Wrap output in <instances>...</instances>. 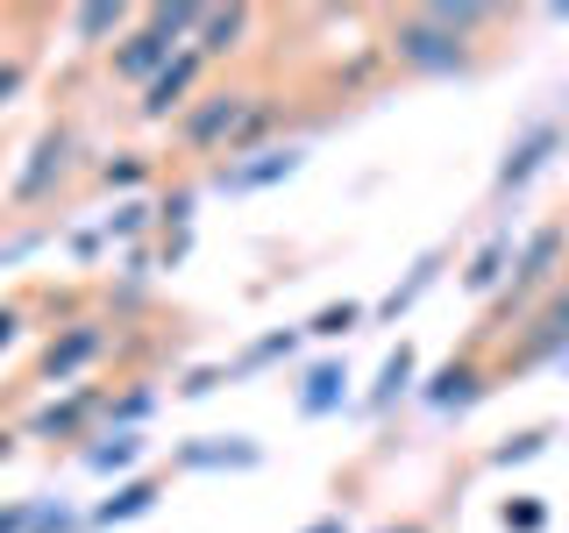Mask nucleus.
<instances>
[{"label":"nucleus","mask_w":569,"mask_h":533,"mask_svg":"<svg viewBox=\"0 0 569 533\" xmlns=\"http://www.w3.org/2000/svg\"><path fill=\"white\" fill-rule=\"evenodd\" d=\"M157 491H164V476H136V484H121L114 497H107V505L93 512L100 526H121V520H142V512L157 505Z\"/></svg>","instance_id":"15"},{"label":"nucleus","mask_w":569,"mask_h":533,"mask_svg":"<svg viewBox=\"0 0 569 533\" xmlns=\"http://www.w3.org/2000/svg\"><path fill=\"white\" fill-rule=\"evenodd\" d=\"M14 334H22V306H0V349H8Z\"/></svg>","instance_id":"28"},{"label":"nucleus","mask_w":569,"mask_h":533,"mask_svg":"<svg viewBox=\"0 0 569 533\" xmlns=\"http://www.w3.org/2000/svg\"><path fill=\"white\" fill-rule=\"evenodd\" d=\"M342 384H349V370H342V363H313V370H307V384H299V413H307V420L335 413V405H342Z\"/></svg>","instance_id":"13"},{"label":"nucleus","mask_w":569,"mask_h":533,"mask_svg":"<svg viewBox=\"0 0 569 533\" xmlns=\"http://www.w3.org/2000/svg\"><path fill=\"white\" fill-rule=\"evenodd\" d=\"M435 271H441V257H427V263H420V271H413V278H406V284H399V292H391V299H385V313H399V306H413V299L427 292V284H435Z\"/></svg>","instance_id":"23"},{"label":"nucleus","mask_w":569,"mask_h":533,"mask_svg":"<svg viewBox=\"0 0 569 533\" xmlns=\"http://www.w3.org/2000/svg\"><path fill=\"white\" fill-rule=\"evenodd\" d=\"M249 29H257V8H207V14H200V36H192V50H200L207 64L242 58V50H249Z\"/></svg>","instance_id":"10"},{"label":"nucleus","mask_w":569,"mask_h":533,"mask_svg":"<svg viewBox=\"0 0 569 533\" xmlns=\"http://www.w3.org/2000/svg\"><path fill=\"white\" fill-rule=\"evenodd\" d=\"M22 86H29V58H22V50H8V58H0V107L22 93Z\"/></svg>","instance_id":"25"},{"label":"nucleus","mask_w":569,"mask_h":533,"mask_svg":"<svg viewBox=\"0 0 569 533\" xmlns=\"http://www.w3.org/2000/svg\"><path fill=\"white\" fill-rule=\"evenodd\" d=\"M556 150H562V121H541V129H527V135L506 150V164H498V192H520V185H527V178L541 171Z\"/></svg>","instance_id":"11"},{"label":"nucleus","mask_w":569,"mask_h":533,"mask_svg":"<svg viewBox=\"0 0 569 533\" xmlns=\"http://www.w3.org/2000/svg\"><path fill=\"white\" fill-rule=\"evenodd\" d=\"M562 363H569V349H562Z\"/></svg>","instance_id":"33"},{"label":"nucleus","mask_w":569,"mask_h":533,"mask_svg":"<svg viewBox=\"0 0 569 533\" xmlns=\"http://www.w3.org/2000/svg\"><path fill=\"white\" fill-rule=\"evenodd\" d=\"M107 349H114V334H107L100 320H64V328H50L43 355H36V378H43V384H71L79 370H93Z\"/></svg>","instance_id":"5"},{"label":"nucleus","mask_w":569,"mask_h":533,"mask_svg":"<svg viewBox=\"0 0 569 533\" xmlns=\"http://www.w3.org/2000/svg\"><path fill=\"white\" fill-rule=\"evenodd\" d=\"M249 157H257V164H221L213 185H221V192H249V185H271V178H284L299 164V150H284V142H263V150H249Z\"/></svg>","instance_id":"12"},{"label":"nucleus","mask_w":569,"mask_h":533,"mask_svg":"<svg viewBox=\"0 0 569 533\" xmlns=\"http://www.w3.org/2000/svg\"><path fill=\"white\" fill-rule=\"evenodd\" d=\"M249 114H257V93H249V86H207V93L178 114L171 135H178L186 157H236Z\"/></svg>","instance_id":"3"},{"label":"nucleus","mask_w":569,"mask_h":533,"mask_svg":"<svg viewBox=\"0 0 569 533\" xmlns=\"http://www.w3.org/2000/svg\"><path fill=\"white\" fill-rule=\"evenodd\" d=\"M200 14L207 8H150V14H136V29L107 50V79H114V86H136V93L150 79H164V64L178 58V50H192Z\"/></svg>","instance_id":"2"},{"label":"nucleus","mask_w":569,"mask_h":533,"mask_svg":"<svg viewBox=\"0 0 569 533\" xmlns=\"http://www.w3.org/2000/svg\"><path fill=\"white\" fill-rule=\"evenodd\" d=\"M477 391H485V378H477V363L462 355V363H449L435 384H427V399H435V405H470Z\"/></svg>","instance_id":"17"},{"label":"nucleus","mask_w":569,"mask_h":533,"mask_svg":"<svg viewBox=\"0 0 569 533\" xmlns=\"http://www.w3.org/2000/svg\"><path fill=\"white\" fill-rule=\"evenodd\" d=\"M385 533H427V520H399V526H385Z\"/></svg>","instance_id":"30"},{"label":"nucleus","mask_w":569,"mask_h":533,"mask_svg":"<svg viewBox=\"0 0 569 533\" xmlns=\"http://www.w3.org/2000/svg\"><path fill=\"white\" fill-rule=\"evenodd\" d=\"M22 526H29V512H22V505H14V512H0V533H22Z\"/></svg>","instance_id":"29"},{"label":"nucleus","mask_w":569,"mask_h":533,"mask_svg":"<svg viewBox=\"0 0 569 533\" xmlns=\"http://www.w3.org/2000/svg\"><path fill=\"white\" fill-rule=\"evenodd\" d=\"M349 328H363V306H356V299H342V306H320L307 320V334H320V342H335V334H349Z\"/></svg>","instance_id":"21"},{"label":"nucleus","mask_w":569,"mask_h":533,"mask_svg":"<svg viewBox=\"0 0 569 533\" xmlns=\"http://www.w3.org/2000/svg\"><path fill=\"white\" fill-rule=\"evenodd\" d=\"M136 455H142V434H107L100 449H86V462H93L100 476H107V470H129Z\"/></svg>","instance_id":"20"},{"label":"nucleus","mask_w":569,"mask_h":533,"mask_svg":"<svg viewBox=\"0 0 569 533\" xmlns=\"http://www.w3.org/2000/svg\"><path fill=\"white\" fill-rule=\"evenodd\" d=\"M307 533H349V526H342V520H320V526H307Z\"/></svg>","instance_id":"31"},{"label":"nucleus","mask_w":569,"mask_h":533,"mask_svg":"<svg viewBox=\"0 0 569 533\" xmlns=\"http://www.w3.org/2000/svg\"><path fill=\"white\" fill-rule=\"evenodd\" d=\"M541 441H548L541 426H527V434H512L506 449H498V462H527V455H541Z\"/></svg>","instance_id":"26"},{"label":"nucleus","mask_w":569,"mask_h":533,"mask_svg":"<svg viewBox=\"0 0 569 533\" xmlns=\"http://www.w3.org/2000/svg\"><path fill=\"white\" fill-rule=\"evenodd\" d=\"M64 171H71V129L58 121V129H43V135H36V150H29V171L14 178V207H43L50 192L64 185Z\"/></svg>","instance_id":"7"},{"label":"nucleus","mask_w":569,"mask_h":533,"mask_svg":"<svg viewBox=\"0 0 569 533\" xmlns=\"http://www.w3.org/2000/svg\"><path fill=\"white\" fill-rule=\"evenodd\" d=\"M498 8H399L385 14V36L378 50L399 71H413V79H456V71L477 64V29H491Z\"/></svg>","instance_id":"1"},{"label":"nucleus","mask_w":569,"mask_h":533,"mask_svg":"<svg viewBox=\"0 0 569 533\" xmlns=\"http://www.w3.org/2000/svg\"><path fill=\"white\" fill-rule=\"evenodd\" d=\"M150 405H157V391L150 384H129V391H121V399H114V391H107V426H114V434H136V420L142 413H150Z\"/></svg>","instance_id":"18"},{"label":"nucleus","mask_w":569,"mask_h":533,"mask_svg":"<svg viewBox=\"0 0 569 533\" xmlns=\"http://www.w3.org/2000/svg\"><path fill=\"white\" fill-rule=\"evenodd\" d=\"M548 526V505L541 497H520V505H506V533H541Z\"/></svg>","instance_id":"24"},{"label":"nucleus","mask_w":569,"mask_h":533,"mask_svg":"<svg viewBox=\"0 0 569 533\" xmlns=\"http://www.w3.org/2000/svg\"><path fill=\"white\" fill-rule=\"evenodd\" d=\"M142 178H150V157L142 150H121L114 164H100V185H142Z\"/></svg>","instance_id":"22"},{"label":"nucleus","mask_w":569,"mask_h":533,"mask_svg":"<svg viewBox=\"0 0 569 533\" xmlns=\"http://www.w3.org/2000/svg\"><path fill=\"white\" fill-rule=\"evenodd\" d=\"M556 349H569V278L527 313V342H520L512 363H541V355H556Z\"/></svg>","instance_id":"9"},{"label":"nucleus","mask_w":569,"mask_h":533,"mask_svg":"<svg viewBox=\"0 0 569 533\" xmlns=\"http://www.w3.org/2000/svg\"><path fill=\"white\" fill-rule=\"evenodd\" d=\"M142 221H150V207H121V213H114V235H136Z\"/></svg>","instance_id":"27"},{"label":"nucleus","mask_w":569,"mask_h":533,"mask_svg":"<svg viewBox=\"0 0 569 533\" xmlns=\"http://www.w3.org/2000/svg\"><path fill=\"white\" fill-rule=\"evenodd\" d=\"M8 449H14V441H8V434H0V455H8Z\"/></svg>","instance_id":"32"},{"label":"nucleus","mask_w":569,"mask_h":533,"mask_svg":"<svg viewBox=\"0 0 569 533\" xmlns=\"http://www.w3.org/2000/svg\"><path fill=\"white\" fill-rule=\"evenodd\" d=\"M93 420H107V391H93V384H79L71 399H58V405H43V413L29 420V434H43V441H79Z\"/></svg>","instance_id":"8"},{"label":"nucleus","mask_w":569,"mask_h":533,"mask_svg":"<svg viewBox=\"0 0 569 533\" xmlns=\"http://www.w3.org/2000/svg\"><path fill=\"white\" fill-rule=\"evenodd\" d=\"M506 263H512V235H491V242L470 257V271H462V284H470V292H498V284L512 278Z\"/></svg>","instance_id":"16"},{"label":"nucleus","mask_w":569,"mask_h":533,"mask_svg":"<svg viewBox=\"0 0 569 533\" xmlns=\"http://www.w3.org/2000/svg\"><path fill=\"white\" fill-rule=\"evenodd\" d=\"M200 79H207V58H200V50H178V58L164 64V79H150V86H142L136 114H142V121H178L192 100H200V93H192Z\"/></svg>","instance_id":"6"},{"label":"nucleus","mask_w":569,"mask_h":533,"mask_svg":"<svg viewBox=\"0 0 569 533\" xmlns=\"http://www.w3.org/2000/svg\"><path fill=\"white\" fill-rule=\"evenodd\" d=\"M562 257H569V221L533 228V235L520 242V257H512V278H506V299H498V313H520V320H527V313L562 284Z\"/></svg>","instance_id":"4"},{"label":"nucleus","mask_w":569,"mask_h":533,"mask_svg":"<svg viewBox=\"0 0 569 533\" xmlns=\"http://www.w3.org/2000/svg\"><path fill=\"white\" fill-rule=\"evenodd\" d=\"M413 378H420V355H413V349L399 342V349L385 355V378H378V405H391V399H399V391L413 384Z\"/></svg>","instance_id":"19"},{"label":"nucleus","mask_w":569,"mask_h":533,"mask_svg":"<svg viewBox=\"0 0 569 533\" xmlns=\"http://www.w3.org/2000/svg\"><path fill=\"white\" fill-rule=\"evenodd\" d=\"M129 29H136V14H129V8H79V14H71V36H79V50H100L107 36L121 43Z\"/></svg>","instance_id":"14"}]
</instances>
